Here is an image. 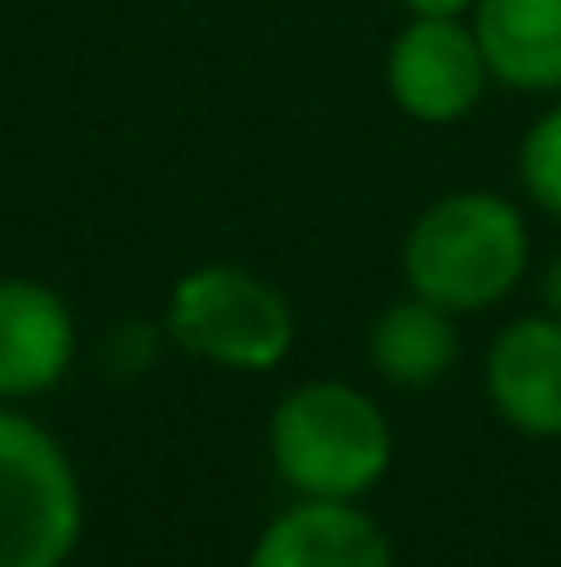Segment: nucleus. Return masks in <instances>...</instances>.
<instances>
[{
    "label": "nucleus",
    "instance_id": "9b49d317",
    "mask_svg": "<svg viewBox=\"0 0 561 567\" xmlns=\"http://www.w3.org/2000/svg\"><path fill=\"white\" fill-rule=\"evenodd\" d=\"M518 183L529 204H540L551 220H561V100L534 116V127L518 144Z\"/></svg>",
    "mask_w": 561,
    "mask_h": 567
},
{
    "label": "nucleus",
    "instance_id": "7ed1b4c3",
    "mask_svg": "<svg viewBox=\"0 0 561 567\" xmlns=\"http://www.w3.org/2000/svg\"><path fill=\"white\" fill-rule=\"evenodd\" d=\"M160 331L187 359L226 375H270L292 359L298 315L287 292L242 265H193L166 292Z\"/></svg>",
    "mask_w": 561,
    "mask_h": 567
},
{
    "label": "nucleus",
    "instance_id": "6e6552de",
    "mask_svg": "<svg viewBox=\"0 0 561 567\" xmlns=\"http://www.w3.org/2000/svg\"><path fill=\"white\" fill-rule=\"evenodd\" d=\"M242 567H396V546L359 502L298 496L259 529Z\"/></svg>",
    "mask_w": 561,
    "mask_h": 567
},
{
    "label": "nucleus",
    "instance_id": "9d476101",
    "mask_svg": "<svg viewBox=\"0 0 561 567\" xmlns=\"http://www.w3.org/2000/svg\"><path fill=\"white\" fill-rule=\"evenodd\" d=\"M463 337H457V315L407 292L396 303H385L370 326V370L385 385L402 391H429L457 370Z\"/></svg>",
    "mask_w": 561,
    "mask_h": 567
},
{
    "label": "nucleus",
    "instance_id": "20e7f679",
    "mask_svg": "<svg viewBox=\"0 0 561 567\" xmlns=\"http://www.w3.org/2000/svg\"><path fill=\"white\" fill-rule=\"evenodd\" d=\"M83 546L72 452L17 402H0V567H66Z\"/></svg>",
    "mask_w": 561,
    "mask_h": 567
},
{
    "label": "nucleus",
    "instance_id": "0eeeda50",
    "mask_svg": "<svg viewBox=\"0 0 561 567\" xmlns=\"http://www.w3.org/2000/svg\"><path fill=\"white\" fill-rule=\"evenodd\" d=\"M77 359V320L39 276H0V402L55 391Z\"/></svg>",
    "mask_w": 561,
    "mask_h": 567
},
{
    "label": "nucleus",
    "instance_id": "423d86ee",
    "mask_svg": "<svg viewBox=\"0 0 561 567\" xmlns=\"http://www.w3.org/2000/svg\"><path fill=\"white\" fill-rule=\"evenodd\" d=\"M485 396L523 441H561V315L540 309L490 337Z\"/></svg>",
    "mask_w": 561,
    "mask_h": 567
},
{
    "label": "nucleus",
    "instance_id": "39448f33",
    "mask_svg": "<svg viewBox=\"0 0 561 567\" xmlns=\"http://www.w3.org/2000/svg\"><path fill=\"white\" fill-rule=\"evenodd\" d=\"M490 83L474 17H407L385 44V94L418 127H457Z\"/></svg>",
    "mask_w": 561,
    "mask_h": 567
},
{
    "label": "nucleus",
    "instance_id": "1a4fd4ad",
    "mask_svg": "<svg viewBox=\"0 0 561 567\" xmlns=\"http://www.w3.org/2000/svg\"><path fill=\"white\" fill-rule=\"evenodd\" d=\"M474 33L512 94H561V0H479Z\"/></svg>",
    "mask_w": 561,
    "mask_h": 567
},
{
    "label": "nucleus",
    "instance_id": "f257e3e1",
    "mask_svg": "<svg viewBox=\"0 0 561 567\" xmlns=\"http://www.w3.org/2000/svg\"><path fill=\"white\" fill-rule=\"evenodd\" d=\"M534 259V237L523 209L507 193L457 188L424 204L402 237V281L407 292L451 309L485 315L507 303Z\"/></svg>",
    "mask_w": 561,
    "mask_h": 567
},
{
    "label": "nucleus",
    "instance_id": "ddd939ff",
    "mask_svg": "<svg viewBox=\"0 0 561 567\" xmlns=\"http://www.w3.org/2000/svg\"><path fill=\"white\" fill-rule=\"evenodd\" d=\"M540 298H546L551 315H561V254L546 265V276H540Z\"/></svg>",
    "mask_w": 561,
    "mask_h": 567
},
{
    "label": "nucleus",
    "instance_id": "f03ea898",
    "mask_svg": "<svg viewBox=\"0 0 561 567\" xmlns=\"http://www.w3.org/2000/svg\"><path fill=\"white\" fill-rule=\"evenodd\" d=\"M270 463L292 496L309 502H364L396 463V430L364 385L303 380L264 424Z\"/></svg>",
    "mask_w": 561,
    "mask_h": 567
},
{
    "label": "nucleus",
    "instance_id": "f8f14e48",
    "mask_svg": "<svg viewBox=\"0 0 561 567\" xmlns=\"http://www.w3.org/2000/svg\"><path fill=\"white\" fill-rule=\"evenodd\" d=\"M407 17H468L479 0H396Z\"/></svg>",
    "mask_w": 561,
    "mask_h": 567
}]
</instances>
